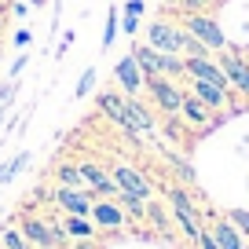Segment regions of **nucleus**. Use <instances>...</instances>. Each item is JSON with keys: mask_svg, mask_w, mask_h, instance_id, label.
<instances>
[{"mask_svg": "<svg viewBox=\"0 0 249 249\" xmlns=\"http://www.w3.org/2000/svg\"><path fill=\"white\" fill-rule=\"evenodd\" d=\"M179 40H183V30L172 22H150V30H147V44L165 55H179Z\"/></svg>", "mask_w": 249, "mask_h": 249, "instance_id": "nucleus-8", "label": "nucleus"}, {"mask_svg": "<svg viewBox=\"0 0 249 249\" xmlns=\"http://www.w3.org/2000/svg\"><path fill=\"white\" fill-rule=\"evenodd\" d=\"M55 205H59L66 216H92V191L88 187H55Z\"/></svg>", "mask_w": 249, "mask_h": 249, "instance_id": "nucleus-5", "label": "nucleus"}, {"mask_svg": "<svg viewBox=\"0 0 249 249\" xmlns=\"http://www.w3.org/2000/svg\"><path fill=\"white\" fill-rule=\"evenodd\" d=\"M95 103H99V110H103L114 124H121L124 132H136V128H132V114H128V95L99 92V95H95Z\"/></svg>", "mask_w": 249, "mask_h": 249, "instance_id": "nucleus-9", "label": "nucleus"}, {"mask_svg": "<svg viewBox=\"0 0 249 249\" xmlns=\"http://www.w3.org/2000/svg\"><path fill=\"white\" fill-rule=\"evenodd\" d=\"M198 249H220V246H216V238L209 234V227H205V231L198 234Z\"/></svg>", "mask_w": 249, "mask_h": 249, "instance_id": "nucleus-26", "label": "nucleus"}, {"mask_svg": "<svg viewBox=\"0 0 249 249\" xmlns=\"http://www.w3.org/2000/svg\"><path fill=\"white\" fill-rule=\"evenodd\" d=\"M220 70L227 73V81H231L242 95H249V59H238V55H227V52H224Z\"/></svg>", "mask_w": 249, "mask_h": 249, "instance_id": "nucleus-14", "label": "nucleus"}, {"mask_svg": "<svg viewBox=\"0 0 249 249\" xmlns=\"http://www.w3.org/2000/svg\"><path fill=\"white\" fill-rule=\"evenodd\" d=\"M26 62H30V59H26V55H18V59H15V62H11V70H8V77H11V81H15V77H18V73H22V70H26Z\"/></svg>", "mask_w": 249, "mask_h": 249, "instance_id": "nucleus-27", "label": "nucleus"}, {"mask_svg": "<svg viewBox=\"0 0 249 249\" xmlns=\"http://www.w3.org/2000/svg\"><path fill=\"white\" fill-rule=\"evenodd\" d=\"M132 59L140 62V70L147 77H165V73H183V59L179 55H165L150 44H136L132 48Z\"/></svg>", "mask_w": 249, "mask_h": 249, "instance_id": "nucleus-2", "label": "nucleus"}, {"mask_svg": "<svg viewBox=\"0 0 249 249\" xmlns=\"http://www.w3.org/2000/svg\"><path fill=\"white\" fill-rule=\"evenodd\" d=\"M165 198H169V205H172V213H176V220L183 224V231L198 242V234L205 231V224H202V213H198L195 198L187 195V191H179V187H169V191H165Z\"/></svg>", "mask_w": 249, "mask_h": 249, "instance_id": "nucleus-3", "label": "nucleus"}, {"mask_svg": "<svg viewBox=\"0 0 249 249\" xmlns=\"http://www.w3.org/2000/svg\"><path fill=\"white\" fill-rule=\"evenodd\" d=\"M92 220H95V227H107V231H117V227L124 224V213H121V205H117V202L103 198V202H95V205H92Z\"/></svg>", "mask_w": 249, "mask_h": 249, "instance_id": "nucleus-15", "label": "nucleus"}, {"mask_svg": "<svg viewBox=\"0 0 249 249\" xmlns=\"http://www.w3.org/2000/svg\"><path fill=\"white\" fill-rule=\"evenodd\" d=\"M183 73H191V81H205V85H216V88H231V81H227V73L220 70V62H213L209 55H202V59H187L183 62Z\"/></svg>", "mask_w": 249, "mask_h": 249, "instance_id": "nucleus-6", "label": "nucleus"}, {"mask_svg": "<svg viewBox=\"0 0 249 249\" xmlns=\"http://www.w3.org/2000/svg\"><path fill=\"white\" fill-rule=\"evenodd\" d=\"M169 161H172V165H176V169H179V172H183V179H187V183H195V172H191V165H187V161H179V158H176V154H169Z\"/></svg>", "mask_w": 249, "mask_h": 249, "instance_id": "nucleus-25", "label": "nucleus"}, {"mask_svg": "<svg viewBox=\"0 0 249 249\" xmlns=\"http://www.w3.org/2000/svg\"><path fill=\"white\" fill-rule=\"evenodd\" d=\"M179 114H183L191 124H209V107H205L198 95H183V107H179Z\"/></svg>", "mask_w": 249, "mask_h": 249, "instance_id": "nucleus-17", "label": "nucleus"}, {"mask_svg": "<svg viewBox=\"0 0 249 249\" xmlns=\"http://www.w3.org/2000/svg\"><path fill=\"white\" fill-rule=\"evenodd\" d=\"M140 15H143V0H128V4H124V33H136Z\"/></svg>", "mask_w": 249, "mask_h": 249, "instance_id": "nucleus-21", "label": "nucleus"}, {"mask_svg": "<svg viewBox=\"0 0 249 249\" xmlns=\"http://www.w3.org/2000/svg\"><path fill=\"white\" fill-rule=\"evenodd\" d=\"M191 95H198V99H202L209 110H220V107L227 103V92H224V88L205 85V81H195V92H191Z\"/></svg>", "mask_w": 249, "mask_h": 249, "instance_id": "nucleus-16", "label": "nucleus"}, {"mask_svg": "<svg viewBox=\"0 0 249 249\" xmlns=\"http://www.w3.org/2000/svg\"><path fill=\"white\" fill-rule=\"evenodd\" d=\"M55 183L59 187H88L77 165H59V169H55ZM88 191H92V187H88Z\"/></svg>", "mask_w": 249, "mask_h": 249, "instance_id": "nucleus-19", "label": "nucleus"}, {"mask_svg": "<svg viewBox=\"0 0 249 249\" xmlns=\"http://www.w3.org/2000/svg\"><path fill=\"white\" fill-rule=\"evenodd\" d=\"M227 220H231L238 231H246V234H249V213H246V209H231V213H227Z\"/></svg>", "mask_w": 249, "mask_h": 249, "instance_id": "nucleus-24", "label": "nucleus"}, {"mask_svg": "<svg viewBox=\"0 0 249 249\" xmlns=\"http://www.w3.org/2000/svg\"><path fill=\"white\" fill-rule=\"evenodd\" d=\"M147 88H150V95H154V103L165 110V114H179V107H183V92H179L176 85H169L165 77H147Z\"/></svg>", "mask_w": 249, "mask_h": 249, "instance_id": "nucleus-10", "label": "nucleus"}, {"mask_svg": "<svg viewBox=\"0 0 249 249\" xmlns=\"http://www.w3.org/2000/svg\"><path fill=\"white\" fill-rule=\"evenodd\" d=\"M114 77L121 81V88L128 95H140V88L147 85V73L140 70V62L132 59V52L124 55V59H117V66H114Z\"/></svg>", "mask_w": 249, "mask_h": 249, "instance_id": "nucleus-11", "label": "nucleus"}, {"mask_svg": "<svg viewBox=\"0 0 249 249\" xmlns=\"http://www.w3.org/2000/svg\"><path fill=\"white\" fill-rule=\"evenodd\" d=\"M183 30L191 33V37H198L209 52H224V48H227L224 30H220L216 18H209V15H198V11H195V15H187V26H183Z\"/></svg>", "mask_w": 249, "mask_h": 249, "instance_id": "nucleus-4", "label": "nucleus"}, {"mask_svg": "<svg viewBox=\"0 0 249 249\" xmlns=\"http://www.w3.org/2000/svg\"><path fill=\"white\" fill-rule=\"evenodd\" d=\"M18 231L33 242V249H62V246H66V238H70L59 220H52V216L44 220V216H33V213H22Z\"/></svg>", "mask_w": 249, "mask_h": 249, "instance_id": "nucleus-1", "label": "nucleus"}, {"mask_svg": "<svg viewBox=\"0 0 249 249\" xmlns=\"http://www.w3.org/2000/svg\"><path fill=\"white\" fill-rule=\"evenodd\" d=\"M77 169H81V176H85V183L92 187L95 195H114L117 198V183H114V176H110L107 169H99L95 161H77Z\"/></svg>", "mask_w": 249, "mask_h": 249, "instance_id": "nucleus-12", "label": "nucleus"}, {"mask_svg": "<svg viewBox=\"0 0 249 249\" xmlns=\"http://www.w3.org/2000/svg\"><path fill=\"white\" fill-rule=\"evenodd\" d=\"M30 40H33V33H30V30H18V33H15V44H18V48H26Z\"/></svg>", "mask_w": 249, "mask_h": 249, "instance_id": "nucleus-28", "label": "nucleus"}, {"mask_svg": "<svg viewBox=\"0 0 249 249\" xmlns=\"http://www.w3.org/2000/svg\"><path fill=\"white\" fill-rule=\"evenodd\" d=\"M62 227L70 238H95V220L92 216H62Z\"/></svg>", "mask_w": 249, "mask_h": 249, "instance_id": "nucleus-18", "label": "nucleus"}, {"mask_svg": "<svg viewBox=\"0 0 249 249\" xmlns=\"http://www.w3.org/2000/svg\"><path fill=\"white\" fill-rule=\"evenodd\" d=\"M209 234L216 238V246H220V249H246V246H242L238 227H234L231 220L216 216V213H209Z\"/></svg>", "mask_w": 249, "mask_h": 249, "instance_id": "nucleus-13", "label": "nucleus"}, {"mask_svg": "<svg viewBox=\"0 0 249 249\" xmlns=\"http://www.w3.org/2000/svg\"><path fill=\"white\" fill-rule=\"evenodd\" d=\"M110 176H114L117 191H124V195H132V198H143V202L150 198L147 176H143V172H136L132 165H114V169H110Z\"/></svg>", "mask_w": 249, "mask_h": 249, "instance_id": "nucleus-7", "label": "nucleus"}, {"mask_svg": "<svg viewBox=\"0 0 249 249\" xmlns=\"http://www.w3.org/2000/svg\"><path fill=\"white\" fill-rule=\"evenodd\" d=\"M114 37H117V8H110V15H107V26H103V52H110Z\"/></svg>", "mask_w": 249, "mask_h": 249, "instance_id": "nucleus-22", "label": "nucleus"}, {"mask_svg": "<svg viewBox=\"0 0 249 249\" xmlns=\"http://www.w3.org/2000/svg\"><path fill=\"white\" fill-rule=\"evenodd\" d=\"M92 88H95V70L88 66V70L81 73V81H77V88H73V95H77V99H85V95L92 92Z\"/></svg>", "mask_w": 249, "mask_h": 249, "instance_id": "nucleus-23", "label": "nucleus"}, {"mask_svg": "<svg viewBox=\"0 0 249 249\" xmlns=\"http://www.w3.org/2000/svg\"><path fill=\"white\" fill-rule=\"evenodd\" d=\"M0 246H4V249H33V242L26 238L18 227H4V234H0Z\"/></svg>", "mask_w": 249, "mask_h": 249, "instance_id": "nucleus-20", "label": "nucleus"}]
</instances>
